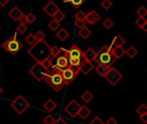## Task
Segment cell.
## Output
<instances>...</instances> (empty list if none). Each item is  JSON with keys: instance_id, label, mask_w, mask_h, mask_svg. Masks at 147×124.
I'll use <instances>...</instances> for the list:
<instances>
[{"instance_id": "cell-47", "label": "cell", "mask_w": 147, "mask_h": 124, "mask_svg": "<svg viewBox=\"0 0 147 124\" xmlns=\"http://www.w3.org/2000/svg\"><path fill=\"white\" fill-rule=\"evenodd\" d=\"M9 1V0H0V5L3 6V7H4V6H6L8 4Z\"/></svg>"}, {"instance_id": "cell-6", "label": "cell", "mask_w": 147, "mask_h": 124, "mask_svg": "<svg viewBox=\"0 0 147 124\" xmlns=\"http://www.w3.org/2000/svg\"><path fill=\"white\" fill-rule=\"evenodd\" d=\"M50 71L51 70L47 68L42 63H36L29 69V73L37 81H41L49 74Z\"/></svg>"}, {"instance_id": "cell-2", "label": "cell", "mask_w": 147, "mask_h": 124, "mask_svg": "<svg viewBox=\"0 0 147 124\" xmlns=\"http://www.w3.org/2000/svg\"><path fill=\"white\" fill-rule=\"evenodd\" d=\"M95 60L97 64H101L110 68L113 66V64L117 60V59L115 57L113 51L109 48V46H103L96 53Z\"/></svg>"}, {"instance_id": "cell-34", "label": "cell", "mask_w": 147, "mask_h": 124, "mask_svg": "<svg viewBox=\"0 0 147 124\" xmlns=\"http://www.w3.org/2000/svg\"><path fill=\"white\" fill-rule=\"evenodd\" d=\"M102 24L107 29H109L114 26V22L110 18H107V19H105V21H103Z\"/></svg>"}, {"instance_id": "cell-29", "label": "cell", "mask_w": 147, "mask_h": 124, "mask_svg": "<svg viewBox=\"0 0 147 124\" xmlns=\"http://www.w3.org/2000/svg\"><path fill=\"white\" fill-rule=\"evenodd\" d=\"M48 27L51 30L53 31H56L59 27H60V23L57 21H55L54 19H53L49 23H48Z\"/></svg>"}, {"instance_id": "cell-46", "label": "cell", "mask_w": 147, "mask_h": 124, "mask_svg": "<svg viewBox=\"0 0 147 124\" xmlns=\"http://www.w3.org/2000/svg\"><path fill=\"white\" fill-rule=\"evenodd\" d=\"M140 119L144 123H147V114H146V115H142V116H140Z\"/></svg>"}, {"instance_id": "cell-37", "label": "cell", "mask_w": 147, "mask_h": 124, "mask_svg": "<svg viewBox=\"0 0 147 124\" xmlns=\"http://www.w3.org/2000/svg\"><path fill=\"white\" fill-rule=\"evenodd\" d=\"M55 122V119L53 116L51 115H47L45 118H44V123L45 124H53Z\"/></svg>"}, {"instance_id": "cell-21", "label": "cell", "mask_w": 147, "mask_h": 124, "mask_svg": "<svg viewBox=\"0 0 147 124\" xmlns=\"http://www.w3.org/2000/svg\"><path fill=\"white\" fill-rule=\"evenodd\" d=\"M78 34H79V35L83 39H88L90 36V35H91V31H90V29L89 28H87L86 26H84V27H83V28H80Z\"/></svg>"}, {"instance_id": "cell-14", "label": "cell", "mask_w": 147, "mask_h": 124, "mask_svg": "<svg viewBox=\"0 0 147 124\" xmlns=\"http://www.w3.org/2000/svg\"><path fill=\"white\" fill-rule=\"evenodd\" d=\"M68 61L70 66L74 67L80 72V66L85 61V60L84 58H68Z\"/></svg>"}, {"instance_id": "cell-36", "label": "cell", "mask_w": 147, "mask_h": 124, "mask_svg": "<svg viewBox=\"0 0 147 124\" xmlns=\"http://www.w3.org/2000/svg\"><path fill=\"white\" fill-rule=\"evenodd\" d=\"M112 2L110 1V0H103L102 2V3H101V5H102V7L104 9H110V7L112 6Z\"/></svg>"}, {"instance_id": "cell-8", "label": "cell", "mask_w": 147, "mask_h": 124, "mask_svg": "<svg viewBox=\"0 0 147 124\" xmlns=\"http://www.w3.org/2000/svg\"><path fill=\"white\" fill-rule=\"evenodd\" d=\"M79 73L80 72L78 70H77L74 67H71L70 66L66 69L61 71V74H62L65 84V85H71L74 81V79L78 76Z\"/></svg>"}, {"instance_id": "cell-15", "label": "cell", "mask_w": 147, "mask_h": 124, "mask_svg": "<svg viewBox=\"0 0 147 124\" xmlns=\"http://www.w3.org/2000/svg\"><path fill=\"white\" fill-rule=\"evenodd\" d=\"M23 13L22 12V10L19 9V7L15 6L9 12V16L13 19V21H18V19L20 18V16L22 15Z\"/></svg>"}, {"instance_id": "cell-30", "label": "cell", "mask_w": 147, "mask_h": 124, "mask_svg": "<svg viewBox=\"0 0 147 124\" xmlns=\"http://www.w3.org/2000/svg\"><path fill=\"white\" fill-rule=\"evenodd\" d=\"M25 41H26V42H27L28 45H30V46H33V45L36 42V40H35V38H34V35H32V34H29V35L26 37Z\"/></svg>"}, {"instance_id": "cell-41", "label": "cell", "mask_w": 147, "mask_h": 124, "mask_svg": "<svg viewBox=\"0 0 147 124\" xmlns=\"http://www.w3.org/2000/svg\"><path fill=\"white\" fill-rule=\"evenodd\" d=\"M85 24H86V22H85L84 20H76V21H75V25H76L78 28H79L84 27Z\"/></svg>"}, {"instance_id": "cell-12", "label": "cell", "mask_w": 147, "mask_h": 124, "mask_svg": "<svg viewBox=\"0 0 147 124\" xmlns=\"http://www.w3.org/2000/svg\"><path fill=\"white\" fill-rule=\"evenodd\" d=\"M100 19H101V16H99V14H97L95 10H91L88 14H86L84 21H85L86 23H89L90 25H94Z\"/></svg>"}, {"instance_id": "cell-13", "label": "cell", "mask_w": 147, "mask_h": 124, "mask_svg": "<svg viewBox=\"0 0 147 124\" xmlns=\"http://www.w3.org/2000/svg\"><path fill=\"white\" fill-rule=\"evenodd\" d=\"M43 10L49 16H53V15L58 11L59 10V8L58 7V5L53 2V1H50L44 8H43Z\"/></svg>"}, {"instance_id": "cell-27", "label": "cell", "mask_w": 147, "mask_h": 124, "mask_svg": "<svg viewBox=\"0 0 147 124\" xmlns=\"http://www.w3.org/2000/svg\"><path fill=\"white\" fill-rule=\"evenodd\" d=\"M125 54H127V55L129 58H134V57H135V56L137 55L138 51H137V49H136L135 47H134L133 46H131V47H129L127 48V50H126Z\"/></svg>"}, {"instance_id": "cell-22", "label": "cell", "mask_w": 147, "mask_h": 124, "mask_svg": "<svg viewBox=\"0 0 147 124\" xmlns=\"http://www.w3.org/2000/svg\"><path fill=\"white\" fill-rule=\"evenodd\" d=\"M56 36L58 39H59L61 41H65L68 37H69V33L65 29V28H60L58 33L56 34Z\"/></svg>"}, {"instance_id": "cell-4", "label": "cell", "mask_w": 147, "mask_h": 124, "mask_svg": "<svg viewBox=\"0 0 147 124\" xmlns=\"http://www.w3.org/2000/svg\"><path fill=\"white\" fill-rule=\"evenodd\" d=\"M50 63H51V69H58L60 71L66 69L69 66L67 50L61 47L60 53L56 57H54L52 60H50Z\"/></svg>"}, {"instance_id": "cell-43", "label": "cell", "mask_w": 147, "mask_h": 124, "mask_svg": "<svg viewBox=\"0 0 147 124\" xmlns=\"http://www.w3.org/2000/svg\"><path fill=\"white\" fill-rule=\"evenodd\" d=\"M90 124H105L103 123V121L101 119V118H99L98 117H96L90 123Z\"/></svg>"}, {"instance_id": "cell-48", "label": "cell", "mask_w": 147, "mask_h": 124, "mask_svg": "<svg viewBox=\"0 0 147 124\" xmlns=\"http://www.w3.org/2000/svg\"><path fill=\"white\" fill-rule=\"evenodd\" d=\"M2 93H3V89H2V87L0 86V95H1Z\"/></svg>"}, {"instance_id": "cell-23", "label": "cell", "mask_w": 147, "mask_h": 124, "mask_svg": "<svg viewBox=\"0 0 147 124\" xmlns=\"http://www.w3.org/2000/svg\"><path fill=\"white\" fill-rule=\"evenodd\" d=\"M112 51H113V54H114L115 57L117 60L120 59V58H121V57L125 54V52H126V50H125L122 47H115Z\"/></svg>"}, {"instance_id": "cell-35", "label": "cell", "mask_w": 147, "mask_h": 124, "mask_svg": "<svg viewBox=\"0 0 147 124\" xmlns=\"http://www.w3.org/2000/svg\"><path fill=\"white\" fill-rule=\"evenodd\" d=\"M34 38H35L36 41H43L46 38V35L42 31H38L34 35Z\"/></svg>"}, {"instance_id": "cell-3", "label": "cell", "mask_w": 147, "mask_h": 124, "mask_svg": "<svg viewBox=\"0 0 147 124\" xmlns=\"http://www.w3.org/2000/svg\"><path fill=\"white\" fill-rule=\"evenodd\" d=\"M44 79L57 92L65 85L61 74V71L58 69H51L49 74Z\"/></svg>"}, {"instance_id": "cell-1", "label": "cell", "mask_w": 147, "mask_h": 124, "mask_svg": "<svg viewBox=\"0 0 147 124\" xmlns=\"http://www.w3.org/2000/svg\"><path fill=\"white\" fill-rule=\"evenodd\" d=\"M28 53L37 63H42L51 56L52 47L43 40L40 41H36L28 50Z\"/></svg>"}, {"instance_id": "cell-19", "label": "cell", "mask_w": 147, "mask_h": 124, "mask_svg": "<svg viewBox=\"0 0 147 124\" xmlns=\"http://www.w3.org/2000/svg\"><path fill=\"white\" fill-rule=\"evenodd\" d=\"M90 115V110L85 105H81V108L78 111V116H79L82 119H86Z\"/></svg>"}, {"instance_id": "cell-49", "label": "cell", "mask_w": 147, "mask_h": 124, "mask_svg": "<svg viewBox=\"0 0 147 124\" xmlns=\"http://www.w3.org/2000/svg\"><path fill=\"white\" fill-rule=\"evenodd\" d=\"M64 2H69V0H64Z\"/></svg>"}, {"instance_id": "cell-17", "label": "cell", "mask_w": 147, "mask_h": 124, "mask_svg": "<svg viewBox=\"0 0 147 124\" xmlns=\"http://www.w3.org/2000/svg\"><path fill=\"white\" fill-rule=\"evenodd\" d=\"M93 68H94V66H93L92 63H91L90 61L85 60V61L82 64V66H80V72H82L84 74L86 75V74H88Z\"/></svg>"}, {"instance_id": "cell-18", "label": "cell", "mask_w": 147, "mask_h": 124, "mask_svg": "<svg viewBox=\"0 0 147 124\" xmlns=\"http://www.w3.org/2000/svg\"><path fill=\"white\" fill-rule=\"evenodd\" d=\"M96 73H97L101 77L105 78V76L107 75V73H108L109 71V68L107 67V66H103V65L99 64V65H97V66H96Z\"/></svg>"}, {"instance_id": "cell-31", "label": "cell", "mask_w": 147, "mask_h": 124, "mask_svg": "<svg viewBox=\"0 0 147 124\" xmlns=\"http://www.w3.org/2000/svg\"><path fill=\"white\" fill-rule=\"evenodd\" d=\"M137 113L140 115V116H142V115H146L147 114V108L146 106V104H141L140 107H138V109L136 110Z\"/></svg>"}, {"instance_id": "cell-40", "label": "cell", "mask_w": 147, "mask_h": 124, "mask_svg": "<svg viewBox=\"0 0 147 124\" xmlns=\"http://www.w3.org/2000/svg\"><path fill=\"white\" fill-rule=\"evenodd\" d=\"M16 29H17V31H18L21 35H23L24 33H26V31H27L28 28H27V26H26V25L19 24Z\"/></svg>"}, {"instance_id": "cell-11", "label": "cell", "mask_w": 147, "mask_h": 124, "mask_svg": "<svg viewBox=\"0 0 147 124\" xmlns=\"http://www.w3.org/2000/svg\"><path fill=\"white\" fill-rule=\"evenodd\" d=\"M67 55L68 58H84V52L78 46L73 45L67 50Z\"/></svg>"}, {"instance_id": "cell-20", "label": "cell", "mask_w": 147, "mask_h": 124, "mask_svg": "<svg viewBox=\"0 0 147 124\" xmlns=\"http://www.w3.org/2000/svg\"><path fill=\"white\" fill-rule=\"evenodd\" d=\"M43 107L47 110L48 112H52L54 110V109L57 107V104L53 99H48L43 105Z\"/></svg>"}, {"instance_id": "cell-16", "label": "cell", "mask_w": 147, "mask_h": 124, "mask_svg": "<svg viewBox=\"0 0 147 124\" xmlns=\"http://www.w3.org/2000/svg\"><path fill=\"white\" fill-rule=\"evenodd\" d=\"M96 52L92 49L91 47H89L84 53V58L85 60L87 61H92L95 60V57H96Z\"/></svg>"}, {"instance_id": "cell-7", "label": "cell", "mask_w": 147, "mask_h": 124, "mask_svg": "<svg viewBox=\"0 0 147 124\" xmlns=\"http://www.w3.org/2000/svg\"><path fill=\"white\" fill-rule=\"evenodd\" d=\"M10 106L17 114L21 115L30 106V104L22 95H19L11 102Z\"/></svg>"}, {"instance_id": "cell-25", "label": "cell", "mask_w": 147, "mask_h": 124, "mask_svg": "<svg viewBox=\"0 0 147 124\" xmlns=\"http://www.w3.org/2000/svg\"><path fill=\"white\" fill-rule=\"evenodd\" d=\"M136 24H137L140 28H141L145 32H146L147 21L146 19V17H139V18L136 20Z\"/></svg>"}, {"instance_id": "cell-44", "label": "cell", "mask_w": 147, "mask_h": 124, "mask_svg": "<svg viewBox=\"0 0 147 124\" xmlns=\"http://www.w3.org/2000/svg\"><path fill=\"white\" fill-rule=\"evenodd\" d=\"M53 124H67V123L61 117L58 118L57 120H55V122L53 123Z\"/></svg>"}, {"instance_id": "cell-5", "label": "cell", "mask_w": 147, "mask_h": 124, "mask_svg": "<svg viewBox=\"0 0 147 124\" xmlns=\"http://www.w3.org/2000/svg\"><path fill=\"white\" fill-rule=\"evenodd\" d=\"M2 47L8 53H9L12 55H16L22 48V43L19 41V39L16 37V35L12 36L11 38L6 40L3 44Z\"/></svg>"}, {"instance_id": "cell-38", "label": "cell", "mask_w": 147, "mask_h": 124, "mask_svg": "<svg viewBox=\"0 0 147 124\" xmlns=\"http://www.w3.org/2000/svg\"><path fill=\"white\" fill-rule=\"evenodd\" d=\"M26 17H27L28 23H29V24H32L35 21V18H36L33 13H28V15H26Z\"/></svg>"}, {"instance_id": "cell-32", "label": "cell", "mask_w": 147, "mask_h": 124, "mask_svg": "<svg viewBox=\"0 0 147 124\" xmlns=\"http://www.w3.org/2000/svg\"><path fill=\"white\" fill-rule=\"evenodd\" d=\"M137 14L140 16V17H146L147 15V9H146V7L140 6V7L137 9Z\"/></svg>"}, {"instance_id": "cell-39", "label": "cell", "mask_w": 147, "mask_h": 124, "mask_svg": "<svg viewBox=\"0 0 147 124\" xmlns=\"http://www.w3.org/2000/svg\"><path fill=\"white\" fill-rule=\"evenodd\" d=\"M85 16H86V14H84V11L79 10V11L75 15V18H76V20H84V19H85Z\"/></svg>"}, {"instance_id": "cell-42", "label": "cell", "mask_w": 147, "mask_h": 124, "mask_svg": "<svg viewBox=\"0 0 147 124\" xmlns=\"http://www.w3.org/2000/svg\"><path fill=\"white\" fill-rule=\"evenodd\" d=\"M18 21L20 22V24H22V25H26L28 23V21H27V17H26V15L22 14L20 18L18 19Z\"/></svg>"}, {"instance_id": "cell-24", "label": "cell", "mask_w": 147, "mask_h": 124, "mask_svg": "<svg viewBox=\"0 0 147 124\" xmlns=\"http://www.w3.org/2000/svg\"><path fill=\"white\" fill-rule=\"evenodd\" d=\"M124 44H125V40H124L121 35H116V36L114 38L113 41H112V45L115 46V47H122Z\"/></svg>"}, {"instance_id": "cell-28", "label": "cell", "mask_w": 147, "mask_h": 124, "mask_svg": "<svg viewBox=\"0 0 147 124\" xmlns=\"http://www.w3.org/2000/svg\"><path fill=\"white\" fill-rule=\"evenodd\" d=\"M65 15L60 9L58 10V11L53 15V18L55 21L59 22H60L61 21H63V20L65 19Z\"/></svg>"}, {"instance_id": "cell-10", "label": "cell", "mask_w": 147, "mask_h": 124, "mask_svg": "<svg viewBox=\"0 0 147 124\" xmlns=\"http://www.w3.org/2000/svg\"><path fill=\"white\" fill-rule=\"evenodd\" d=\"M81 108V105L75 100V99H72L65 107V110L67 112V114L71 117L72 118H75L78 114V111Z\"/></svg>"}, {"instance_id": "cell-26", "label": "cell", "mask_w": 147, "mask_h": 124, "mask_svg": "<svg viewBox=\"0 0 147 124\" xmlns=\"http://www.w3.org/2000/svg\"><path fill=\"white\" fill-rule=\"evenodd\" d=\"M93 95L89 91H84L83 94H82V96H81V98H82V100L84 101V102H85V103H90L92 99H93Z\"/></svg>"}, {"instance_id": "cell-9", "label": "cell", "mask_w": 147, "mask_h": 124, "mask_svg": "<svg viewBox=\"0 0 147 124\" xmlns=\"http://www.w3.org/2000/svg\"><path fill=\"white\" fill-rule=\"evenodd\" d=\"M122 78H123L122 74L115 67H110L109 73L105 76V79L112 85H115L121 79H122Z\"/></svg>"}, {"instance_id": "cell-33", "label": "cell", "mask_w": 147, "mask_h": 124, "mask_svg": "<svg viewBox=\"0 0 147 124\" xmlns=\"http://www.w3.org/2000/svg\"><path fill=\"white\" fill-rule=\"evenodd\" d=\"M69 2L75 9H77V8L80 7L85 2V0H69Z\"/></svg>"}, {"instance_id": "cell-45", "label": "cell", "mask_w": 147, "mask_h": 124, "mask_svg": "<svg viewBox=\"0 0 147 124\" xmlns=\"http://www.w3.org/2000/svg\"><path fill=\"white\" fill-rule=\"evenodd\" d=\"M106 124H117V121L115 119V118H113V117H110L108 121H107V123Z\"/></svg>"}]
</instances>
